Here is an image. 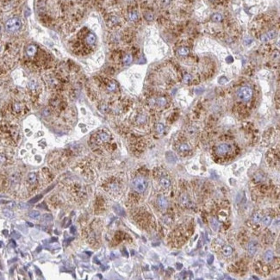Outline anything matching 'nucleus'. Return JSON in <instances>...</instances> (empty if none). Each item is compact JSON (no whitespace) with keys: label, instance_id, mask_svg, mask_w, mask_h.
<instances>
[{"label":"nucleus","instance_id":"nucleus-1","mask_svg":"<svg viewBox=\"0 0 280 280\" xmlns=\"http://www.w3.org/2000/svg\"><path fill=\"white\" fill-rule=\"evenodd\" d=\"M22 27V21L18 17H13L7 21L5 23V30L10 33H14L18 31Z\"/></svg>","mask_w":280,"mask_h":280},{"label":"nucleus","instance_id":"nucleus-2","mask_svg":"<svg viewBox=\"0 0 280 280\" xmlns=\"http://www.w3.org/2000/svg\"><path fill=\"white\" fill-rule=\"evenodd\" d=\"M252 96V90L249 86H242L237 91V97L240 100L248 102Z\"/></svg>","mask_w":280,"mask_h":280},{"label":"nucleus","instance_id":"nucleus-3","mask_svg":"<svg viewBox=\"0 0 280 280\" xmlns=\"http://www.w3.org/2000/svg\"><path fill=\"white\" fill-rule=\"evenodd\" d=\"M133 185L135 190L138 192H143L147 187V181L143 177H137L134 179Z\"/></svg>","mask_w":280,"mask_h":280},{"label":"nucleus","instance_id":"nucleus-4","mask_svg":"<svg viewBox=\"0 0 280 280\" xmlns=\"http://www.w3.org/2000/svg\"><path fill=\"white\" fill-rule=\"evenodd\" d=\"M231 151V147L230 145L226 143H221L219 144L218 146L215 147V153L219 156H224V155L227 154L229 152Z\"/></svg>","mask_w":280,"mask_h":280},{"label":"nucleus","instance_id":"nucleus-5","mask_svg":"<svg viewBox=\"0 0 280 280\" xmlns=\"http://www.w3.org/2000/svg\"><path fill=\"white\" fill-rule=\"evenodd\" d=\"M110 139V135L109 133H107L105 131H100L98 132V135H97V140L99 143H105L108 142Z\"/></svg>","mask_w":280,"mask_h":280},{"label":"nucleus","instance_id":"nucleus-6","mask_svg":"<svg viewBox=\"0 0 280 280\" xmlns=\"http://www.w3.org/2000/svg\"><path fill=\"white\" fill-rule=\"evenodd\" d=\"M180 203H181V204L184 206V208H192L194 206L193 204V202L190 200V198L188 197L187 195H185V194H184V195H182L181 197H180Z\"/></svg>","mask_w":280,"mask_h":280},{"label":"nucleus","instance_id":"nucleus-7","mask_svg":"<svg viewBox=\"0 0 280 280\" xmlns=\"http://www.w3.org/2000/svg\"><path fill=\"white\" fill-rule=\"evenodd\" d=\"M257 250H258V243H257V241H255V240H252V241H250V243L248 244V247H247L248 254H249L251 257H252V256L256 253Z\"/></svg>","mask_w":280,"mask_h":280},{"label":"nucleus","instance_id":"nucleus-8","mask_svg":"<svg viewBox=\"0 0 280 280\" xmlns=\"http://www.w3.org/2000/svg\"><path fill=\"white\" fill-rule=\"evenodd\" d=\"M277 36V32L275 30H271L266 32L265 34L262 35L261 37H260V40L262 42H268L269 40H271V39H274Z\"/></svg>","mask_w":280,"mask_h":280},{"label":"nucleus","instance_id":"nucleus-9","mask_svg":"<svg viewBox=\"0 0 280 280\" xmlns=\"http://www.w3.org/2000/svg\"><path fill=\"white\" fill-rule=\"evenodd\" d=\"M157 203H158L159 207L161 209H166L167 207H168V202H167V199L163 196H159L158 197V200H157Z\"/></svg>","mask_w":280,"mask_h":280},{"label":"nucleus","instance_id":"nucleus-10","mask_svg":"<svg viewBox=\"0 0 280 280\" xmlns=\"http://www.w3.org/2000/svg\"><path fill=\"white\" fill-rule=\"evenodd\" d=\"M85 42L90 46L94 45L95 42H96V36H95V35L92 34V33H90V34L87 35V36L85 37Z\"/></svg>","mask_w":280,"mask_h":280},{"label":"nucleus","instance_id":"nucleus-11","mask_svg":"<svg viewBox=\"0 0 280 280\" xmlns=\"http://www.w3.org/2000/svg\"><path fill=\"white\" fill-rule=\"evenodd\" d=\"M159 183H160V185L162 186L163 189L167 190V189H169L171 186V181L167 178H165V177L164 178H161Z\"/></svg>","mask_w":280,"mask_h":280},{"label":"nucleus","instance_id":"nucleus-12","mask_svg":"<svg viewBox=\"0 0 280 280\" xmlns=\"http://www.w3.org/2000/svg\"><path fill=\"white\" fill-rule=\"evenodd\" d=\"M178 152H179L180 153H187L188 152L190 151V147L188 144L186 143H182L179 145V147H178Z\"/></svg>","mask_w":280,"mask_h":280},{"label":"nucleus","instance_id":"nucleus-13","mask_svg":"<svg viewBox=\"0 0 280 280\" xmlns=\"http://www.w3.org/2000/svg\"><path fill=\"white\" fill-rule=\"evenodd\" d=\"M155 104L159 107H165L167 104V101L166 98H164V97H159V98H158L155 100Z\"/></svg>","mask_w":280,"mask_h":280},{"label":"nucleus","instance_id":"nucleus-14","mask_svg":"<svg viewBox=\"0 0 280 280\" xmlns=\"http://www.w3.org/2000/svg\"><path fill=\"white\" fill-rule=\"evenodd\" d=\"M178 54L179 56H186L188 55L190 53V49L188 48H186V47H182V48H180L178 50Z\"/></svg>","mask_w":280,"mask_h":280},{"label":"nucleus","instance_id":"nucleus-15","mask_svg":"<svg viewBox=\"0 0 280 280\" xmlns=\"http://www.w3.org/2000/svg\"><path fill=\"white\" fill-rule=\"evenodd\" d=\"M222 252L224 254V256L229 257L233 253V248L230 246H224L222 248Z\"/></svg>","mask_w":280,"mask_h":280},{"label":"nucleus","instance_id":"nucleus-16","mask_svg":"<svg viewBox=\"0 0 280 280\" xmlns=\"http://www.w3.org/2000/svg\"><path fill=\"white\" fill-rule=\"evenodd\" d=\"M36 179H37V176H36V172H30L28 176V182L30 184H34L36 183Z\"/></svg>","mask_w":280,"mask_h":280},{"label":"nucleus","instance_id":"nucleus-17","mask_svg":"<svg viewBox=\"0 0 280 280\" xmlns=\"http://www.w3.org/2000/svg\"><path fill=\"white\" fill-rule=\"evenodd\" d=\"M26 53L28 54L29 56H34L35 54L36 53V46L34 45H30L27 48V50H26Z\"/></svg>","mask_w":280,"mask_h":280},{"label":"nucleus","instance_id":"nucleus-18","mask_svg":"<svg viewBox=\"0 0 280 280\" xmlns=\"http://www.w3.org/2000/svg\"><path fill=\"white\" fill-rule=\"evenodd\" d=\"M136 122H137V124H139V125H142V124H145L146 122H147V116H146L145 115H143V114L139 115V116H137V118H136Z\"/></svg>","mask_w":280,"mask_h":280},{"label":"nucleus","instance_id":"nucleus-19","mask_svg":"<svg viewBox=\"0 0 280 280\" xmlns=\"http://www.w3.org/2000/svg\"><path fill=\"white\" fill-rule=\"evenodd\" d=\"M222 15L220 14V13H215V14L211 16V20L214 23H220L221 21H222Z\"/></svg>","mask_w":280,"mask_h":280},{"label":"nucleus","instance_id":"nucleus-20","mask_svg":"<svg viewBox=\"0 0 280 280\" xmlns=\"http://www.w3.org/2000/svg\"><path fill=\"white\" fill-rule=\"evenodd\" d=\"M264 258H265V260L266 262H271V260H272L273 258V252L271 250H268L265 252V255H264Z\"/></svg>","mask_w":280,"mask_h":280},{"label":"nucleus","instance_id":"nucleus-21","mask_svg":"<svg viewBox=\"0 0 280 280\" xmlns=\"http://www.w3.org/2000/svg\"><path fill=\"white\" fill-rule=\"evenodd\" d=\"M132 61H133V57H132V55L130 54H126V55L124 56L123 60H122V61H123V64L125 66H129V64L132 62Z\"/></svg>","mask_w":280,"mask_h":280},{"label":"nucleus","instance_id":"nucleus-22","mask_svg":"<svg viewBox=\"0 0 280 280\" xmlns=\"http://www.w3.org/2000/svg\"><path fill=\"white\" fill-rule=\"evenodd\" d=\"M107 90L110 92H113L116 90V84L114 81H110V83L107 85Z\"/></svg>","mask_w":280,"mask_h":280},{"label":"nucleus","instance_id":"nucleus-23","mask_svg":"<svg viewBox=\"0 0 280 280\" xmlns=\"http://www.w3.org/2000/svg\"><path fill=\"white\" fill-rule=\"evenodd\" d=\"M166 159H167V161H168L169 163H175L177 160L175 155L172 153H171V152H169V153H166Z\"/></svg>","mask_w":280,"mask_h":280},{"label":"nucleus","instance_id":"nucleus-24","mask_svg":"<svg viewBox=\"0 0 280 280\" xmlns=\"http://www.w3.org/2000/svg\"><path fill=\"white\" fill-rule=\"evenodd\" d=\"M261 219H262V215L259 212H256V213H254L253 215H252V221L255 223H258L261 221Z\"/></svg>","mask_w":280,"mask_h":280},{"label":"nucleus","instance_id":"nucleus-25","mask_svg":"<svg viewBox=\"0 0 280 280\" xmlns=\"http://www.w3.org/2000/svg\"><path fill=\"white\" fill-rule=\"evenodd\" d=\"M271 220H272V218H271V215H265V217L262 218V222L265 226H269L271 222Z\"/></svg>","mask_w":280,"mask_h":280},{"label":"nucleus","instance_id":"nucleus-26","mask_svg":"<svg viewBox=\"0 0 280 280\" xmlns=\"http://www.w3.org/2000/svg\"><path fill=\"white\" fill-rule=\"evenodd\" d=\"M129 18L132 22H135L138 19V13L136 11H131L129 14Z\"/></svg>","mask_w":280,"mask_h":280},{"label":"nucleus","instance_id":"nucleus-27","mask_svg":"<svg viewBox=\"0 0 280 280\" xmlns=\"http://www.w3.org/2000/svg\"><path fill=\"white\" fill-rule=\"evenodd\" d=\"M13 110H14L15 112H17V113H19V112L22 111L23 105L21 104H19V103H15V104H13Z\"/></svg>","mask_w":280,"mask_h":280},{"label":"nucleus","instance_id":"nucleus-28","mask_svg":"<svg viewBox=\"0 0 280 280\" xmlns=\"http://www.w3.org/2000/svg\"><path fill=\"white\" fill-rule=\"evenodd\" d=\"M210 224H211V227L212 228L214 229V230H217L219 227V222L218 221H217L215 218H212L211 219V221H210Z\"/></svg>","mask_w":280,"mask_h":280},{"label":"nucleus","instance_id":"nucleus-29","mask_svg":"<svg viewBox=\"0 0 280 280\" xmlns=\"http://www.w3.org/2000/svg\"><path fill=\"white\" fill-rule=\"evenodd\" d=\"M156 131H157V133L159 134V135L163 134L165 131V126L163 125L162 123H158L156 126Z\"/></svg>","mask_w":280,"mask_h":280},{"label":"nucleus","instance_id":"nucleus-30","mask_svg":"<svg viewBox=\"0 0 280 280\" xmlns=\"http://www.w3.org/2000/svg\"><path fill=\"white\" fill-rule=\"evenodd\" d=\"M183 80H184V82L185 84H189L190 82H191V80H192L191 75L189 74V73H185V74L184 75V78H183Z\"/></svg>","mask_w":280,"mask_h":280},{"label":"nucleus","instance_id":"nucleus-31","mask_svg":"<svg viewBox=\"0 0 280 280\" xmlns=\"http://www.w3.org/2000/svg\"><path fill=\"white\" fill-rule=\"evenodd\" d=\"M29 215H30V217H31V218H33V219H37L39 218V216H40V213H39V211L32 210L31 212H30Z\"/></svg>","mask_w":280,"mask_h":280},{"label":"nucleus","instance_id":"nucleus-32","mask_svg":"<svg viewBox=\"0 0 280 280\" xmlns=\"http://www.w3.org/2000/svg\"><path fill=\"white\" fill-rule=\"evenodd\" d=\"M29 87H30V89L32 91L36 90V87H37V83H36L35 80H31L30 82L29 83Z\"/></svg>","mask_w":280,"mask_h":280},{"label":"nucleus","instance_id":"nucleus-33","mask_svg":"<svg viewBox=\"0 0 280 280\" xmlns=\"http://www.w3.org/2000/svg\"><path fill=\"white\" fill-rule=\"evenodd\" d=\"M114 209H115V211L117 214H119L120 215H124V211L121 209V207H119V206H115Z\"/></svg>","mask_w":280,"mask_h":280},{"label":"nucleus","instance_id":"nucleus-34","mask_svg":"<svg viewBox=\"0 0 280 280\" xmlns=\"http://www.w3.org/2000/svg\"><path fill=\"white\" fill-rule=\"evenodd\" d=\"M3 213H4V215H5V216H7V217H10V218L13 217V213L11 210H9V209H4Z\"/></svg>","mask_w":280,"mask_h":280},{"label":"nucleus","instance_id":"nucleus-35","mask_svg":"<svg viewBox=\"0 0 280 280\" xmlns=\"http://www.w3.org/2000/svg\"><path fill=\"white\" fill-rule=\"evenodd\" d=\"M42 195H38V196H36V197H33L32 199L30 201V203H36V202H38L40 199H42Z\"/></svg>","mask_w":280,"mask_h":280},{"label":"nucleus","instance_id":"nucleus-36","mask_svg":"<svg viewBox=\"0 0 280 280\" xmlns=\"http://www.w3.org/2000/svg\"><path fill=\"white\" fill-rule=\"evenodd\" d=\"M145 18L147 21H152L153 19V14L152 12H147L145 14Z\"/></svg>","mask_w":280,"mask_h":280},{"label":"nucleus","instance_id":"nucleus-37","mask_svg":"<svg viewBox=\"0 0 280 280\" xmlns=\"http://www.w3.org/2000/svg\"><path fill=\"white\" fill-rule=\"evenodd\" d=\"M43 219L45 220V221H50L53 220V215H52L51 214H45V215H43Z\"/></svg>","mask_w":280,"mask_h":280},{"label":"nucleus","instance_id":"nucleus-38","mask_svg":"<svg viewBox=\"0 0 280 280\" xmlns=\"http://www.w3.org/2000/svg\"><path fill=\"white\" fill-rule=\"evenodd\" d=\"M108 110H109V109H108V106L105 105V104H104V105L100 106V110H101V111H103V112H106Z\"/></svg>","mask_w":280,"mask_h":280},{"label":"nucleus","instance_id":"nucleus-39","mask_svg":"<svg viewBox=\"0 0 280 280\" xmlns=\"http://www.w3.org/2000/svg\"><path fill=\"white\" fill-rule=\"evenodd\" d=\"M227 82V79L225 77H221V79H219V83L220 84H222V85H223V84H226Z\"/></svg>","mask_w":280,"mask_h":280},{"label":"nucleus","instance_id":"nucleus-40","mask_svg":"<svg viewBox=\"0 0 280 280\" xmlns=\"http://www.w3.org/2000/svg\"><path fill=\"white\" fill-rule=\"evenodd\" d=\"M213 262H214V256L213 255H210L209 258H208V263H209V265H211Z\"/></svg>","mask_w":280,"mask_h":280},{"label":"nucleus","instance_id":"nucleus-41","mask_svg":"<svg viewBox=\"0 0 280 280\" xmlns=\"http://www.w3.org/2000/svg\"><path fill=\"white\" fill-rule=\"evenodd\" d=\"M110 22H111V24H116L118 23V19L116 17H112Z\"/></svg>","mask_w":280,"mask_h":280},{"label":"nucleus","instance_id":"nucleus-42","mask_svg":"<svg viewBox=\"0 0 280 280\" xmlns=\"http://www.w3.org/2000/svg\"><path fill=\"white\" fill-rule=\"evenodd\" d=\"M43 114H44V116H49V115H50V110H48V109H46V110H43Z\"/></svg>","mask_w":280,"mask_h":280},{"label":"nucleus","instance_id":"nucleus-43","mask_svg":"<svg viewBox=\"0 0 280 280\" xmlns=\"http://www.w3.org/2000/svg\"><path fill=\"white\" fill-rule=\"evenodd\" d=\"M70 223H71V221H70L69 219H67H67L65 220V224L63 225V227H67L70 225Z\"/></svg>","mask_w":280,"mask_h":280},{"label":"nucleus","instance_id":"nucleus-44","mask_svg":"<svg viewBox=\"0 0 280 280\" xmlns=\"http://www.w3.org/2000/svg\"><path fill=\"white\" fill-rule=\"evenodd\" d=\"M161 2H162L163 5H168V4H170L171 0H161Z\"/></svg>","mask_w":280,"mask_h":280},{"label":"nucleus","instance_id":"nucleus-45","mask_svg":"<svg viewBox=\"0 0 280 280\" xmlns=\"http://www.w3.org/2000/svg\"><path fill=\"white\" fill-rule=\"evenodd\" d=\"M13 236L15 237V238H20V234H18V233H17V232H13Z\"/></svg>","mask_w":280,"mask_h":280},{"label":"nucleus","instance_id":"nucleus-46","mask_svg":"<svg viewBox=\"0 0 280 280\" xmlns=\"http://www.w3.org/2000/svg\"><path fill=\"white\" fill-rule=\"evenodd\" d=\"M182 266H183V265H182V264H177V268H178V270L181 269V268H182Z\"/></svg>","mask_w":280,"mask_h":280},{"label":"nucleus","instance_id":"nucleus-47","mask_svg":"<svg viewBox=\"0 0 280 280\" xmlns=\"http://www.w3.org/2000/svg\"><path fill=\"white\" fill-rule=\"evenodd\" d=\"M78 1H82V0H78Z\"/></svg>","mask_w":280,"mask_h":280},{"label":"nucleus","instance_id":"nucleus-48","mask_svg":"<svg viewBox=\"0 0 280 280\" xmlns=\"http://www.w3.org/2000/svg\"><path fill=\"white\" fill-rule=\"evenodd\" d=\"M0 31H1V27H0Z\"/></svg>","mask_w":280,"mask_h":280},{"label":"nucleus","instance_id":"nucleus-49","mask_svg":"<svg viewBox=\"0 0 280 280\" xmlns=\"http://www.w3.org/2000/svg\"><path fill=\"white\" fill-rule=\"evenodd\" d=\"M0 50H1V48H0Z\"/></svg>","mask_w":280,"mask_h":280}]
</instances>
